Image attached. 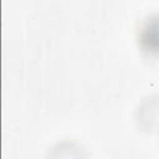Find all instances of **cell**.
I'll return each mask as SVG.
<instances>
[{
  "label": "cell",
  "instance_id": "cell-1",
  "mask_svg": "<svg viewBox=\"0 0 159 159\" xmlns=\"http://www.w3.org/2000/svg\"><path fill=\"white\" fill-rule=\"evenodd\" d=\"M142 46L152 52L159 53V16L149 19L140 32Z\"/></svg>",
  "mask_w": 159,
  "mask_h": 159
}]
</instances>
